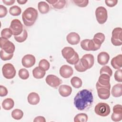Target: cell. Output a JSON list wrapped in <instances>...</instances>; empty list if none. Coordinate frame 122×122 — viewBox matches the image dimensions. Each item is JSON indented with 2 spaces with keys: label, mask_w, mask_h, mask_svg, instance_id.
Instances as JSON below:
<instances>
[{
  "label": "cell",
  "mask_w": 122,
  "mask_h": 122,
  "mask_svg": "<svg viewBox=\"0 0 122 122\" xmlns=\"http://www.w3.org/2000/svg\"><path fill=\"white\" fill-rule=\"evenodd\" d=\"M93 102V97L91 91L83 89L79 91L74 98V105L79 111L88 109Z\"/></svg>",
  "instance_id": "cell-1"
},
{
  "label": "cell",
  "mask_w": 122,
  "mask_h": 122,
  "mask_svg": "<svg viewBox=\"0 0 122 122\" xmlns=\"http://www.w3.org/2000/svg\"><path fill=\"white\" fill-rule=\"evenodd\" d=\"M38 16L37 10L33 7H28L22 14V19L24 25L28 27L32 26Z\"/></svg>",
  "instance_id": "cell-2"
},
{
  "label": "cell",
  "mask_w": 122,
  "mask_h": 122,
  "mask_svg": "<svg viewBox=\"0 0 122 122\" xmlns=\"http://www.w3.org/2000/svg\"><path fill=\"white\" fill-rule=\"evenodd\" d=\"M94 112L98 115L105 117L110 114L111 109L107 103L105 102H100L94 107Z\"/></svg>",
  "instance_id": "cell-3"
},
{
  "label": "cell",
  "mask_w": 122,
  "mask_h": 122,
  "mask_svg": "<svg viewBox=\"0 0 122 122\" xmlns=\"http://www.w3.org/2000/svg\"><path fill=\"white\" fill-rule=\"evenodd\" d=\"M111 42L112 44L116 46L122 44V29L121 27L114 28L112 33Z\"/></svg>",
  "instance_id": "cell-4"
},
{
  "label": "cell",
  "mask_w": 122,
  "mask_h": 122,
  "mask_svg": "<svg viewBox=\"0 0 122 122\" xmlns=\"http://www.w3.org/2000/svg\"><path fill=\"white\" fill-rule=\"evenodd\" d=\"M0 47L1 50L9 54L13 53L15 50V45L12 42L8 39L1 37L0 38Z\"/></svg>",
  "instance_id": "cell-5"
},
{
  "label": "cell",
  "mask_w": 122,
  "mask_h": 122,
  "mask_svg": "<svg viewBox=\"0 0 122 122\" xmlns=\"http://www.w3.org/2000/svg\"><path fill=\"white\" fill-rule=\"evenodd\" d=\"M2 72L4 77L7 79L13 78L16 74V70L14 66L10 63H6L3 66Z\"/></svg>",
  "instance_id": "cell-6"
},
{
  "label": "cell",
  "mask_w": 122,
  "mask_h": 122,
  "mask_svg": "<svg viewBox=\"0 0 122 122\" xmlns=\"http://www.w3.org/2000/svg\"><path fill=\"white\" fill-rule=\"evenodd\" d=\"M95 16L98 22L100 24H104L107 20V10L102 6L97 7L95 10Z\"/></svg>",
  "instance_id": "cell-7"
},
{
  "label": "cell",
  "mask_w": 122,
  "mask_h": 122,
  "mask_svg": "<svg viewBox=\"0 0 122 122\" xmlns=\"http://www.w3.org/2000/svg\"><path fill=\"white\" fill-rule=\"evenodd\" d=\"M81 48L86 51H95L99 49L100 46L96 45L92 40L85 39L81 42Z\"/></svg>",
  "instance_id": "cell-8"
},
{
  "label": "cell",
  "mask_w": 122,
  "mask_h": 122,
  "mask_svg": "<svg viewBox=\"0 0 122 122\" xmlns=\"http://www.w3.org/2000/svg\"><path fill=\"white\" fill-rule=\"evenodd\" d=\"M14 36H18L20 35L23 31V25L21 21L18 19L13 20L10 26Z\"/></svg>",
  "instance_id": "cell-9"
},
{
  "label": "cell",
  "mask_w": 122,
  "mask_h": 122,
  "mask_svg": "<svg viewBox=\"0 0 122 122\" xmlns=\"http://www.w3.org/2000/svg\"><path fill=\"white\" fill-rule=\"evenodd\" d=\"M96 88L97 91L98 97L101 99L106 100L110 97L111 88L102 86L99 85L97 82L96 84Z\"/></svg>",
  "instance_id": "cell-10"
},
{
  "label": "cell",
  "mask_w": 122,
  "mask_h": 122,
  "mask_svg": "<svg viewBox=\"0 0 122 122\" xmlns=\"http://www.w3.org/2000/svg\"><path fill=\"white\" fill-rule=\"evenodd\" d=\"M45 81L46 82L48 85L54 88H57L62 82L61 80L56 75L53 74L47 75Z\"/></svg>",
  "instance_id": "cell-11"
},
{
  "label": "cell",
  "mask_w": 122,
  "mask_h": 122,
  "mask_svg": "<svg viewBox=\"0 0 122 122\" xmlns=\"http://www.w3.org/2000/svg\"><path fill=\"white\" fill-rule=\"evenodd\" d=\"M36 59L34 56L31 54H26L24 55L21 60V63L25 68L32 67L35 63Z\"/></svg>",
  "instance_id": "cell-12"
},
{
  "label": "cell",
  "mask_w": 122,
  "mask_h": 122,
  "mask_svg": "<svg viewBox=\"0 0 122 122\" xmlns=\"http://www.w3.org/2000/svg\"><path fill=\"white\" fill-rule=\"evenodd\" d=\"M74 68L79 72H84L90 69L88 62L83 58L79 59L78 62L74 65Z\"/></svg>",
  "instance_id": "cell-13"
},
{
  "label": "cell",
  "mask_w": 122,
  "mask_h": 122,
  "mask_svg": "<svg viewBox=\"0 0 122 122\" xmlns=\"http://www.w3.org/2000/svg\"><path fill=\"white\" fill-rule=\"evenodd\" d=\"M60 74L64 78H69L73 73L72 68L68 65H63L60 69Z\"/></svg>",
  "instance_id": "cell-14"
},
{
  "label": "cell",
  "mask_w": 122,
  "mask_h": 122,
  "mask_svg": "<svg viewBox=\"0 0 122 122\" xmlns=\"http://www.w3.org/2000/svg\"><path fill=\"white\" fill-rule=\"evenodd\" d=\"M80 39L79 35L75 32H70L66 36L67 41L71 45L78 44L80 41Z\"/></svg>",
  "instance_id": "cell-15"
},
{
  "label": "cell",
  "mask_w": 122,
  "mask_h": 122,
  "mask_svg": "<svg viewBox=\"0 0 122 122\" xmlns=\"http://www.w3.org/2000/svg\"><path fill=\"white\" fill-rule=\"evenodd\" d=\"M76 51L71 47H65L61 50V54L63 57L66 61L71 59L75 54Z\"/></svg>",
  "instance_id": "cell-16"
},
{
  "label": "cell",
  "mask_w": 122,
  "mask_h": 122,
  "mask_svg": "<svg viewBox=\"0 0 122 122\" xmlns=\"http://www.w3.org/2000/svg\"><path fill=\"white\" fill-rule=\"evenodd\" d=\"M110 77L106 74H102L99 77L98 81L97 82L99 85L102 86L108 87L111 88Z\"/></svg>",
  "instance_id": "cell-17"
},
{
  "label": "cell",
  "mask_w": 122,
  "mask_h": 122,
  "mask_svg": "<svg viewBox=\"0 0 122 122\" xmlns=\"http://www.w3.org/2000/svg\"><path fill=\"white\" fill-rule=\"evenodd\" d=\"M110 59L109 54L105 51L101 52L97 56V61L101 65H104L108 63Z\"/></svg>",
  "instance_id": "cell-18"
},
{
  "label": "cell",
  "mask_w": 122,
  "mask_h": 122,
  "mask_svg": "<svg viewBox=\"0 0 122 122\" xmlns=\"http://www.w3.org/2000/svg\"><path fill=\"white\" fill-rule=\"evenodd\" d=\"M60 94L64 97L70 96L72 92V88L68 85H61L58 89Z\"/></svg>",
  "instance_id": "cell-19"
},
{
  "label": "cell",
  "mask_w": 122,
  "mask_h": 122,
  "mask_svg": "<svg viewBox=\"0 0 122 122\" xmlns=\"http://www.w3.org/2000/svg\"><path fill=\"white\" fill-rule=\"evenodd\" d=\"M111 64L115 69H120L122 67V55L119 54L113 57L111 61Z\"/></svg>",
  "instance_id": "cell-20"
},
{
  "label": "cell",
  "mask_w": 122,
  "mask_h": 122,
  "mask_svg": "<svg viewBox=\"0 0 122 122\" xmlns=\"http://www.w3.org/2000/svg\"><path fill=\"white\" fill-rule=\"evenodd\" d=\"M27 100L28 102L31 105H37L40 102V98L39 94L35 92H32L28 96Z\"/></svg>",
  "instance_id": "cell-21"
},
{
  "label": "cell",
  "mask_w": 122,
  "mask_h": 122,
  "mask_svg": "<svg viewBox=\"0 0 122 122\" xmlns=\"http://www.w3.org/2000/svg\"><path fill=\"white\" fill-rule=\"evenodd\" d=\"M111 94L114 97H120L122 95V84L118 83L114 85L111 91Z\"/></svg>",
  "instance_id": "cell-22"
},
{
  "label": "cell",
  "mask_w": 122,
  "mask_h": 122,
  "mask_svg": "<svg viewBox=\"0 0 122 122\" xmlns=\"http://www.w3.org/2000/svg\"><path fill=\"white\" fill-rule=\"evenodd\" d=\"M47 2L49 3L54 8L58 10L62 9L66 5V1L64 0H47Z\"/></svg>",
  "instance_id": "cell-23"
},
{
  "label": "cell",
  "mask_w": 122,
  "mask_h": 122,
  "mask_svg": "<svg viewBox=\"0 0 122 122\" xmlns=\"http://www.w3.org/2000/svg\"><path fill=\"white\" fill-rule=\"evenodd\" d=\"M105 39V37L103 33L98 32L94 35L92 40L96 45L101 46V45L104 42Z\"/></svg>",
  "instance_id": "cell-24"
},
{
  "label": "cell",
  "mask_w": 122,
  "mask_h": 122,
  "mask_svg": "<svg viewBox=\"0 0 122 122\" xmlns=\"http://www.w3.org/2000/svg\"><path fill=\"white\" fill-rule=\"evenodd\" d=\"M45 71L38 66L35 67L32 70V74L33 77L36 79H41L45 75Z\"/></svg>",
  "instance_id": "cell-25"
},
{
  "label": "cell",
  "mask_w": 122,
  "mask_h": 122,
  "mask_svg": "<svg viewBox=\"0 0 122 122\" xmlns=\"http://www.w3.org/2000/svg\"><path fill=\"white\" fill-rule=\"evenodd\" d=\"M38 8L41 14L47 13L50 10L49 4L45 1H40L38 4Z\"/></svg>",
  "instance_id": "cell-26"
},
{
  "label": "cell",
  "mask_w": 122,
  "mask_h": 122,
  "mask_svg": "<svg viewBox=\"0 0 122 122\" xmlns=\"http://www.w3.org/2000/svg\"><path fill=\"white\" fill-rule=\"evenodd\" d=\"M14 105V101L11 98H6L2 102V108L5 110L11 109Z\"/></svg>",
  "instance_id": "cell-27"
},
{
  "label": "cell",
  "mask_w": 122,
  "mask_h": 122,
  "mask_svg": "<svg viewBox=\"0 0 122 122\" xmlns=\"http://www.w3.org/2000/svg\"><path fill=\"white\" fill-rule=\"evenodd\" d=\"M71 83L74 88L78 89L81 87L82 82L81 79L78 77L74 76L71 79Z\"/></svg>",
  "instance_id": "cell-28"
},
{
  "label": "cell",
  "mask_w": 122,
  "mask_h": 122,
  "mask_svg": "<svg viewBox=\"0 0 122 122\" xmlns=\"http://www.w3.org/2000/svg\"><path fill=\"white\" fill-rule=\"evenodd\" d=\"M88 115L84 113H80L76 114L74 118V122H86L88 120Z\"/></svg>",
  "instance_id": "cell-29"
},
{
  "label": "cell",
  "mask_w": 122,
  "mask_h": 122,
  "mask_svg": "<svg viewBox=\"0 0 122 122\" xmlns=\"http://www.w3.org/2000/svg\"><path fill=\"white\" fill-rule=\"evenodd\" d=\"M28 37V33L27 30L24 29L22 32L19 35L14 36V39L18 42L21 43L24 42L27 39Z\"/></svg>",
  "instance_id": "cell-30"
},
{
  "label": "cell",
  "mask_w": 122,
  "mask_h": 122,
  "mask_svg": "<svg viewBox=\"0 0 122 122\" xmlns=\"http://www.w3.org/2000/svg\"><path fill=\"white\" fill-rule=\"evenodd\" d=\"M23 116V112L20 109H15L11 112L12 117L15 120H20Z\"/></svg>",
  "instance_id": "cell-31"
},
{
  "label": "cell",
  "mask_w": 122,
  "mask_h": 122,
  "mask_svg": "<svg viewBox=\"0 0 122 122\" xmlns=\"http://www.w3.org/2000/svg\"><path fill=\"white\" fill-rule=\"evenodd\" d=\"M9 12L12 16H17L21 14V10L20 7L14 5L10 7L9 9Z\"/></svg>",
  "instance_id": "cell-32"
},
{
  "label": "cell",
  "mask_w": 122,
  "mask_h": 122,
  "mask_svg": "<svg viewBox=\"0 0 122 122\" xmlns=\"http://www.w3.org/2000/svg\"><path fill=\"white\" fill-rule=\"evenodd\" d=\"M13 35V33L10 28L3 29L0 33L1 37L8 39L10 38Z\"/></svg>",
  "instance_id": "cell-33"
},
{
  "label": "cell",
  "mask_w": 122,
  "mask_h": 122,
  "mask_svg": "<svg viewBox=\"0 0 122 122\" xmlns=\"http://www.w3.org/2000/svg\"><path fill=\"white\" fill-rule=\"evenodd\" d=\"M19 76L22 80H27L29 77V71L24 68L20 69L19 71Z\"/></svg>",
  "instance_id": "cell-34"
},
{
  "label": "cell",
  "mask_w": 122,
  "mask_h": 122,
  "mask_svg": "<svg viewBox=\"0 0 122 122\" xmlns=\"http://www.w3.org/2000/svg\"><path fill=\"white\" fill-rule=\"evenodd\" d=\"M39 67L42 69L46 71H48L50 67V64L49 61L46 59L41 60L39 63Z\"/></svg>",
  "instance_id": "cell-35"
},
{
  "label": "cell",
  "mask_w": 122,
  "mask_h": 122,
  "mask_svg": "<svg viewBox=\"0 0 122 122\" xmlns=\"http://www.w3.org/2000/svg\"><path fill=\"white\" fill-rule=\"evenodd\" d=\"M13 53L9 54L6 52L2 50H0V59L3 61L10 60L12 59V58L13 57Z\"/></svg>",
  "instance_id": "cell-36"
},
{
  "label": "cell",
  "mask_w": 122,
  "mask_h": 122,
  "mask_svg": "<svg viewBox=\"0 0 122 122\" xmlns=\"http://www.w3.org/2000/svg\"><path fill=\"white\" fill-rule=\"evenodd\" d=\"M82 58L85 59L89 63L90 68H91L94 63V58L93 55L91 54H86L84 55Z\"/></svg>",
  "instance_id": "cell-37"
},
{
  "label": "cell",
  "mask_w": 122,
  "mask_h": 122,
  "mask_svg": "<svg viewBox=\"0 0 122 122\" xmlns=\"http://www.w3.org/2000/svg\"><path fill=\"white\" fill-rule=\"evenodd\" d=\"M100 74H106L111 77L112 74V71L109 66H104L101 69L100 71Z\"/></svg>",
  "instance_id": "cell-38"
},
{
  "label": "cell",
  "mask_w": 122,
  "mask_h": 122,
  "mask_svg": "<svg viewBox=\"0 0 122 122\" xmlns=\"http://www.w3.org/2000/svg\"><path fill=\"white\" fill-rule=\"evenodd\" d=\"M73 2L76 5L80 7H85L87 6L89 3L88 0H73Z\"/></svg>",
  "instance_id": "cell-39"
},
{
  "label": "cell",
  "mask_w": 122,
  "mask_h": 122,
  "mask_svg": "<svg viewBox=\"0 0 122 122\" xmlns=\"http://www.w3.org/2000/svg\"><path fill=\"white\" fill-rule=\"evenodd\" d=\"M114 77L116 81L119 82H122V70L121 69L117 70L115 72Z\"/></svg>",
  "instance_id": "cell-40"
},
{
  "label": "cell",
  "mask_w": 122,
  "mask_h": 122,
  "mask_svg": "<svg viewBox=\"0 0 122 122\" xmlns=\"http://www.w3.org/2000/svg\"><path fill=\"white\" fill-rule=\"evenodd\" d=\"M79 56L78 54L76 52L74 55L70 60L66 61L70 64H72V65H75V64H76L78 61L79 60Z\"/></svg>",
  "instance_id": "cell-41"
},
{
  "label": "cell",
  "mask_w": 122,
  "mask_h": 122,
  "mask_svg": "<svg viewBox=\"0 0 122 122\" xmlns=\"http://www.w3.org/2000/svg\"><path fill=\"white\" fill-rule=\"evenodd\" d=\"M111 119L114 122H119L122 120V113L113 112L111 115Z\"/></svg>",
  "instance_id": "cell-42"
},
{
  "label": "cell",
  "mask_w": 122,
  "mask_h": 122,
  "mask_svg": "<svg viewBox=\"0 0 122 122\" xmlns=\"http://www.w3.org/2000/svg\"><path fill=\"white\" fill-rule=\"evenodd\" d=\"M8 12L7 9L6 7L0 5V18H3L6 16Z\"/></svg>",
  "instance_id": "cell-43"
},
{
  "label": "cell",
  "mask_w": 122,
  "mask_h": 122,
  "mask_svg": "<svg viewBox=\"0 0 122 122\" xmlns=\"http://www.w3.org/2000/svg\"><path fill=\"white\" fill-rule=\"evenodd\" d=\"M106 5L109 7H113L115 6L118 3L117 0H105Z\"/></svg>",
  "instance_id": "cell-44"
},
{
  "label": "cell",
  "mask_w": 122,
  "mask_h": 122,
  "mask_svg": "<svg viewBox=\"0 0 122 122\" xmlns=\"http://www.w3.org/2000/svg\"><path fill=\"white\" fill-rule=\"evenodd\" d=\"M113 112L122 113V106L121 104H116L113 107Z\"/></svg>",
  "instance_id": "cell-45"
},
{
  "label": "cell",
  "mask_w": 122,
  "mask_h": 122,
  "mask_svg": "<svg viewBox=\"0 0 122 122\" xmlns=\"http://www.w3.org/2000/svg\"><path fill=\"white\" fill-rule=\"evenodd\" d=\"M8 93V91L7 88L3 85H0V96L1 97L5 96L7 95Z\"/></svg>",
  "instance_id": "cell-46"
},
{
  "label": "cell",
  "mask_w": 122,
  "mask_h": 122,
  "mask_svg": "<svg viewBox=\"0 0 122 122\" xmlns=\"http://www.w3.org/2000/svg\"><path fill=\"white\" fill-rule=\"evenodd\" d=\"M33 122H45L46 120L44 117L39 116L35 117V119L33 120Z\"/></svg>",
  "instance_id": "cell-47"
},
{
  "label": "cell",
  "mask_w": 122,
  "mask_h": 122,
  "mask_svg": "<svg viewBox=\"0 0 122 122\" xmlns=\"http://www.w3.org/2000/svg\"><path fill=\"white\" fill-rule=\"evenodd\" d=\"M2 2L6 5L10 6L14 3L15 2V0H2Z\"/></svg>",
  "instance_id": "cell-48"
},
{
  "label": "cell",
  "mask_w": 122,
  "mask_h": 122,
  "mask_svg": "<svg viewBox=\"0 0 122 122\" xmlns=\"http://www.w3.org/2000/svg\"><path fill=\"white\" fill-rule=\"evenodd\" d=\"M17 1L20 4H24L28 1V0H17Z\"/></svg>",
  "instance_id": "cell-49"
}]
</instances>
